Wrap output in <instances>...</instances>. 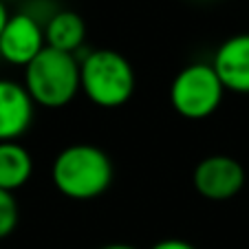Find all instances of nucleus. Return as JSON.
Listing matches in <instances>:
<instances>
[{
	"label": "nucleus",
	"mask_w": 249,
	"mask_h": 249,
	"mask_svg": "<svg viewBox=\"0 0 249 249\" xmlns=\"http://www.w3.org/2000/svg\"><path fill=\"white\" fill-rule=\"evenodd\" d=\"M24 89L44 108H64L82 90L80 57L47 47L24 66Z\"/></svg>",
	"instance_id": "obj_2"
},
{
	"label": "nucleus",
	"mask_w": 249,
	"mask_h": 249,
	"mask_svg": "<svg viewBox=\"0 0 249 249\" xmlns=\"http://www.w3.org/2000/svg\"><path fill=\"white\" fill-rule=\"evenodd\" d=\"M225 86L212 64L194 62L177 73L170 84V104L185 119H205L221 106Z\"/></svg>",
	"instance_id": "obj_4"
},
{
	"label": "nucleus",
	"mask_w": 249,
	"mask_h": 249,
	"mask_svg": "<svg viewBox=\"0 0 249 249\" xmlns=\"http://www.w3.org/2000/svg\"><path fill=\"white\" fill-rule=\"evenodd\" d=\"M150 249H196L192 243L188 240H181V238H165V240H159L155 243Z\"/></svg>",
	"instance_id": "obj_12"
},
{
	"label": "nucleus",
	"mask_w": 249,
	"mask_h": 249,
	"mask_svg": "<svg viewBox=\"0 0 249 249\" xmlns=\"http://www.w3.org/2000/svg\"><path fill=\"white\" fill-rule=\"evenodd\" d=\"M82 93L99 108H119L135 93V71L122 53L95 49L80 60Z\"/></svg>",
	"instance_id": "obj_3"
},
{
	"label": "nucleus",
	"mask_w": 249,
	"mask_h": 249,
	"mask_svg": "<svg viewBox=\"0 0 249 249\" xmlns=\"http://www.w3.org/2000/svg\"><path fill=\"white\" fill-rule=\"evenodd\" d=\"M36 102L24 84L0 80V141H16L31 128Z\"/></svg>",
	"instance_id": "obj_7"
},
{
	"label": "nucleus",
	"mask_w": 249,
	"mask_h": 249,
	"mask_svg": "<svg viewBox=\"0 0 249 249\" xmlns=\"http://www.w3.org/2000/svg\"><path fill=\"white\" fill-rule=\"evenodd\" d=\"M225 90L249 95V33L227 38L214 53L212 62Z\"/></svg>",
	"instance_id": "obj_8"
},
{
	"label": "nucleus",
	"mask_w": 249,
	"mask_h": 249,
	"mask_svg": "<svg viewBox=\"0 0 249 249\" xmlns=\"http://www.w3.org/2000/svg\"><path fill=\"white\" fill-rule=\"evenodd\" d=\"M192 183L207 201H230L243 190L245 168L230 155H210L196 163Z\"/></svg>",
	"instance_id": "obj_5"
},
{
	"label": "nucleus",
	"mask_w": 249,
	"mask_h": 249,
	"mask_svg": "<svg viewBox=\"0 0 249 249\" xmlns=\"http://www.w3.org/2000/svg\"><path fill=\"white\" fill-rule=\"evenodd\" d=\"M20 221V207L14 192L0 190V240L11 236Z\"/></svg>",
	"instance_id": "obj_11"
},
{
	"label": "nucleus",
	"mask_w": 249,
	"mask_h": 249,
	"mask_svg": "<svg viewBox=\"0 0 249 249\" xmlns=\"http://www.w3.org/2000/svg\"><path fill=\"white\" fill-rule=\"evenodd\" d=\"M99 249H137V247H132V245H128V243H110V245H104V247H99Z\"/></svg>",
	"instance_id": "obj_14"
},
{
	"label": "nucleus",
	"mask_w": 249,
	"mask_h": 249,
	"mask_svg": "<svg viewBox=\"0 0 249 249\" xmlns=\"http://www.w3.org/2000/svg\"><path fill=\"white\" fill-rule=\"evenodd\" d=\"M9 11H7V5H5V0H0V36H2V31H5L7 22H9Z\"/></svg>",
	"instance_id": "obj_13"
},
{
	"label": "nucleus",
	"mask_w": 249,
	"mask_h": 249,
	"mask_svg": "<svg viewBox=\"0 0 249 249\" xmlns=\"http://www.w3.org/2000/svg\"><path fill=\"white\" fill-rule=\"evenodd\" d=\"M33 174V159L18 141H0V190L16 192Z\"/></svg>",
	"instance_id": "obj_10"
},
{
	"label": "nucleus",
	"mask_w": 249,
	"mask_h": 249,
	"mask_svg": "<svg viewBox=\"0 0 249 249\" xmlns=\"http://www.w3.org/2000/svg\"><path fill=\"white\" fill-rule=\"evenodd\" d=\"M115 177L113 161L93 143L66 146L53 159L51 179L62 196L71 201H90L110 188Z\"/></svg>",
	"instance_id": "obj_1"
},
{
	"label": "nucleus",
	"mask_w": 249,
	"mask_h": 249,
	"mask_svg": "<svg viewBox=\"0 0 249 249\" xmlns=\"http://www.w3.org/2000/svg\"><path fill=\"white\" fill-rule=\"evenodd\" d=\"M44 49H47L44 24H40L27 11L11 16L0 36V57L14 66H27Z\"/></svg>",
	"instance_id": "obj_6"
},
{
	"label": "nucleus",
	"mask_w": 249,
	"mask_h": 249,
	"mask_svg": "<svg viewBox=\"0 0 249 249\" xmlns=\"http://www.w3.org/2000/svg\"><path fill=\"white\" fill-rule=\"evenodd\" d=\"M47 47L75 55L86 38V22L80 14L71 9H57L44 24Z\"/></svg>",
	"instance_id": "obj_9"
}]
</instances>
